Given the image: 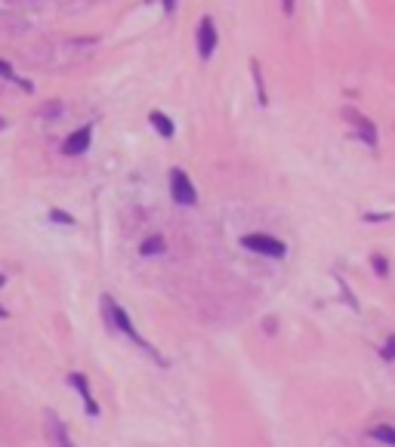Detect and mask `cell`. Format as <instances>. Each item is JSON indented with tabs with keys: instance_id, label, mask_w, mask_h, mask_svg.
Instances as JSON below:
<instances>
[{
	"instance_id": "13",
	"label": "cell",
	"mask_w": 395,
	"mask_h": 447,
	"mask_svg": "<svg viewBox=\"0 0 395 447\" xmlns=\"http://www.w3.org/2000/svg\"><path fill=\"white\" fill-rule=\"evenodd\" d=\"M0 78H4V81H19V78H16V71H13V65L4 62V59H0ZM19 83H22V90H31L28 81H19Z\"/></svg>"
},
{
	"instance_id": "18",
	"label": "cell",
	"mask_w": 395,
	"mask_h": 447,
	"mask_svg": "<svg viewBox=\"0 0 395 447\" xmlns=\"http://www.w3.org/2000/svg\"><path fill=\"white\" fill-rule=\"evenodd\" d=\"M293 10H297V0H281V13L284 16H293Z\"/></svg>"
},
{
	"instance_id": "17",
	"label": "cell",
	"mask_w": 395,
	"mask_h": 447,
	"mask_svg": "<svg viewBox=\"0 0 395 447\" xmlns=\"http://www.w3.org/2000/svg\"><path fill=\"white\" fill-rule=\"evenodd\" d=\"M59 112H62V102H49V105H44V112H40V114H44V117H56Z\"/></svg>"
},
{
	"instance_id": "20",
	"label": "cell",
	"mask_w": 395,
	"mask_h": 447,
	"mask_svg": "<svg viewBox=\"0 0 395 447\" xmlns=\"http://www.w3.org/2000/svg\"><path fill=\"white\" fill-rule=\"evenodd\" d=\"M173 6H176V0H164V10L167 13H173Z\"/></svg>"
},
{
	"instance_id": "14",
	"label": "cell",
	"mask_w": 395,
	"mask_h": 447,
	"mask_svg": "<svg viewBox=\"0 0 395 447\" xmlns=\"http://www.w3.org/2000/svg\"><path fill=\"white\" fill-rule=\"evenodd\" d=\"M371 266H374V272L380 275V278H386V275H389V263H386V256H383V253H371Z\"/></svg>"
},
{
	"instance_id": "4",
	"label": "cell",
	"mask_w": 395,
	"mask_h": 447,
	"mask_svg": "<svg viewBox=\"0 0 395 447\" xmlns=\"http://www.w3.org/2000/svg\"><path fill=\"white\" fill-rule=\"evenodd\" d=\"M343 117H346V124H352V126H355L358 139L365 142V145L377 148V142H380V136H377V126H374V121H371V117H365V114L358 112V108H352V105H346V108H343Z\"/></svg>"
},
{
	"instance_id": "16",
	"label": "cell",
	"mask_w": 395,
	"mask_h": 447,
	"mask_svg": "<svg viewBox=\"0 0 395 447\" xmlns=\"http://www.w3.org/2000/svg\"><path fill=\"white\" fill-rule=\"evenodd\" d=\"M380 358H383V361H395V333H392L389 340L383 342V349H380Z\"/></svg>"
},
{
	"instance_id": "10",
	"label": "cell",
	"mask_w": 395,
	"mask_h": 447,
	"mask_svg": "<svg viewBox=\"0 0 395 447\" xmlns=\"http://www.w3.org/2000/svg\"><path fill=\"white\" fill-rule=\"evenodd\" d=\"M367 438H374V441H380L386 447H395V426H386V423L371 426L367 429Z\"/></svg>"
},
{
	"instance_id": "12",
	"label": "cell",
	"mask_w": 395,
	"mask_h": 447,
	"mask_svg": "<svg viewBox=\"0 0 395 447\" xmlns=\"http://www.w3.org/2000/svg\"><path fill=\"white\" fill-rule=\"evenodd\" d=\"M250 74H254V83H257V99H259V105H269V96H266V81H263V68H259V62L257 59H250Z\"/></svg>"
},
{
	"instance_id": "21",
	"label": "cell",
	"mask_w": 395,
	"mask_h": 447,
	"mask_svg": "<svg viewBox=\"0 0 395 447\" xmlns=\"http://www.w3.org/2000/svg\"><path fill=\"white\" fill-rule=\"evenodd\" d=\"M0 130H4V117H0Z\"/></svg>"
},
{
	"instance_id": "8",
	"label": "cell",
	"mask_w": 395,
	"mask_h": 447,
	"mask_svg": "<svg viewBox=\"0 0 395 447\" xmlns=\"http://www.w3.org/2000/svg\"><path fill=\"white\" fill-rule=\"evenodd\" d=\"M47 426H49V441H53V447H74L69 432H65V426H62V419H59L53 410H47Z\"/></svg>"
},
{
	"instance_id": "15",
	"label": "cell",
	"mask_w": 395,
	"mask_h": 447,
	"mask_svg": "<svg viewBox=\"0 0 395 447\" xmlns=\"http://www.w3.org/2000/svg\"><path fill=\"white\" fill-rule=\"evenodd\" d=\"M49 222H59V225H74V216H69L65 210H49Z\"/></svg>"
},
{
	"instance_id": "9",
	"label": "cell",
	"mask_w": 395,
	"mask_h": 447,
	"mask_svg": "<svg viewBox=\"0 0 395 447\" xmlns=\"http://www.w3.org/2000/svg\"><path fill=\"white\" fill-rule=\"evenodd\" d=\"M148 124L155 126V133H158L161 139H173V136H176V124H173L164 112H158V108H155V112H148Z\"/></svg>"
},
{
	"instance_id": "5",
	"label": "cell",
	"mask_w": 395,
	"mask_h": 447,
	"mask_svg": "<svg viewBox=\"0 0 395 447\" xmlns=\"http://www.w3.org/2000/svg\"><path fill=\"white\" fill-rule=\"evenodd\" d=\"M216 47H220V31H216V25H213V16H204V19L198 22V56L210 59L216 53Z\"/></svg>"
},
{
	"instance_id": "3",
	"label": "cell",
	"mask_w": 395,
	"mask_h": 447,
	"mask_svg": "<svg viewBox=\"0 0 395 447\" xmlns=\"http://www.w3.org/2000/svg\"><path fill=\"white\" fill-rule=\"evenodd\" d=\"M167 182H170V198H173V204H179V207H195V204H198V189H195L191 176L182 170V167H173L170 176H167Z\"/></svg>"
},
{
	"instance_id": "2",
	"label": "cell",
	"mask_w": 395,
	"mask_h": 447,
	"mask_svg": "<svg viewBox=\"0 0 395 447\" xmlns=\"http://www.w3.org/2000/svg\"><path fill=\"white\" fill-rule=\"evenodd\" d=\"M241 247L257 253V256H269V259H284L288 256V244L275 234H266V232H250L241 238Z\"/></svg>"
},
{
	"instance_id": "6",
	"label": "cell",
	"mask_w": 395,
	"mask_h": 447,
	"mask_svg": "<svg viewBox=\"0 0 395 447\" xmlns=\"http://www.w3.org/2000/svg\"><path fill=\"white\" fill-rule=\"evenodd\" d=\"M90 142H93V124L78 126L74 133H69V136H65L62 155H65V157H78V155H83V151L90 148Z\"/></svg>"
},
{
	"instance_id": "11",
	"label": "cell",
	"mask_w": 395,
	"mask_h": 447,
	"mask_svg": "<svg viewBox=\"0 0 395 447\" xmlns=\"http://www.w3.org/2000/svg\"><path fill=\"white\" fill-rule=\"evenodd\" d=\"M167 250V241L161 238V234H151V238H146L139 244V253L142 256H161V253Z\"/></svg>"
},
{
	"instance_id": "7",
	"label": "cell",
	"mask_w": 395,
	"mask_h": 447,
	"mask_svg": "<svg viewBox=\"0 0 395 447\" xmlns=\"http://www.w3.org/2000/svg\"><path fill=\"white\" fill-rule=\"evenodd\" d=\"M69 386L74 392L81 395V401H83V410L90 413V417H99V404L93 398V392H90V383H87V376L83 374H69Z\"/></svg>"
},
{
	"instance_id": "19",
	"label": "cell",
	"mask_w": 395,
	"mask_h": 447,
	"mask_svg": "<svg viewBox=\"0 0 395 447\" xmlns=\"http://www.w3.org/2000/svg\"><path fill=\"white\" fill-rule=\"evenodd\" d=\"M361 219H365V222H383V219H389V216L386 213H365Z\"/></svg>"
},
{
	"instance_id": "1",
	"label": "cell",
	"mask_w": 395,
	"mask_h": 447,
	"mask_svg": "<svg viewBox=\"0 0 395 447\" xmlns=\"http://www.w3.org/2000/svg\"><path fill=\"white\" fill-rule=\"evenodd\" d=\"M102 315H105V324H108V330H114V333H124L130 342H136L139 349H146V352H148V355L155 358V361H161V355H158V352L151 349V345H148V342L139 336V330H136V327H133V321H130V315H127V311H124V306H117V302H114L112 297H108V293L102 297ZM161 364H164V361H161Z\"/></svg>"
}]
</instances>
